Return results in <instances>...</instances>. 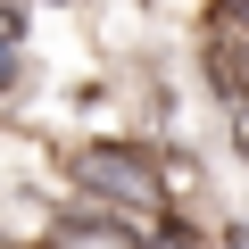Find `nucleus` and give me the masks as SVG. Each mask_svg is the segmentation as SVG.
Segmentation results:
<instances>
[{"label":"nucleus","mask_w":249,"mask_h":249,"mask_svg":"<svg viewBox=\"0 0 249 249\" xmlns=\"http://www.w3.org/2000/svg\"><path fill=\"white\" fill-rule=\"evenodd\" d=\"M232 142H241V158H249V116H241V124H232Z\"/></svg>","instance_id":"4"},{"label":"nucleus","mask_w":249,"mask_h":249,"mask_svg":"<svg viewBox=\"0 0 249 249\" xmlns=\"http://www.w3.org/2000/svg\"><path fill=\"white\" fill-rule=\"evenodd\" d=\"M208 83L249 108V34H241V25H224V34L208 42Z\"/></svg>","instance_id":"2"},{"label":"nucleus","mask_w":249,"mask_h":249,"mask_svg":"<svg viewBox=\"0 0 249 249\" xmlns=\"http://www.w3.org/2000/svg\"><path fill=\"white\" fill-rule=\"evenodd\" d=\"M0 249H9V241H0Z\"/></svg>","instance_id":"6"},{"label":"nucleus","mask_w":249,"mask_h":249,"mask_svg":"<svg viewBox=\"0 0 249 249\" xmlns=\"http://www.w3.org/2000/svg\"><path fill=\"white\" fill-rule=\"evenodd\" d=\"M232 249H249V232H232Z\"/></svg>","instance_id":"5"},{"label":"nucleus","mask_w":249,"mask_h":249,"mask_svg":"<svg viewBox=\"0 0 249 249\" xmlns=\"http://www.w3.org/2000/svg\"><path fill=\"white\" fill-rule=\"evenodd\" d=\"M9 83H17V50L0 42V91H9Z\"/></svg>","instance_id":"3"},{"label":"nucleus","mask_w":249,"mask_h":249,"mask_svg":"<svg viewBox=\"0 0 249 249\" xmlns=\"http://www.w3.org/2000/svg\"><path fill=\"white\" fill-rule=\"evenodd\" d=\"M83 183L100 191V199H124V224H133V232H158V166L150 158H133V150H83Z\"/></svg>","instance_id":"1"}]
</instances>
